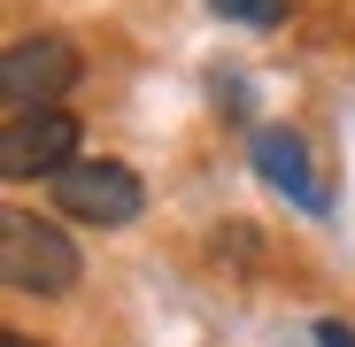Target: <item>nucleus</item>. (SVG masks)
Instances as JSON below:
<instances>
[{"instance_id": "f257e3e1", "label": "nucleus", "mask_w": 355, "mask_h": 347, "mask_svg": "<svg viewBox=\"0 0 355 347\" xmlns=\"http://www.w3.org/2000/svg\"><path fill=\"white\" fill-rule=\"evenodd\" d=\"M78 247L54 216H31V208H0V278L16 294H70L78 285Z\"/></svg>"}, {"instance_id": "f03ea898", "label": "nucleus", "mask_w": 355, "mask_h": 347, "mask_svg": "<svg viewBox=\"0 0 355 347\" xmlns=\"http://www.w3.org/2000/svg\"><path fill=\"white\" fill-rule=\"evenodd\" d=\"M46 193H54V216H78V224H101V231H124V224H139V208H147L139 170L108 162V154L70 162V170H62V178H54Z\"/></svg>"}, {"instance_id": "7ed1b4c3", "label": "nucleus", "mask_w": 355, "mask_h": 347, "mask_svg": "<svg viewBox=\"0 0 355 347\" xmlns=\"http://www.w3.org/2000/svg\"><path fill=\"white\" fill-rule=\"evenodd\" d=\"M78 46L62 31H39V39H16L0 54V100L8 116H31V108H62V93L78 85Z\"/></svg>"}, {"instance_id": "20e7f679", "label": "nucleus", "mask_w": 355, "mask_h": 347, "mask_svg": "<svg viewBox=\"0 0 355 347\" xmlns=\"http://www.w3.org/2000/svg\"><path fill=\"white\" fill-rule=\"evenodd\" d=\"M78 154V116L70 108H31V116H8V132H0V170L8 178H62Z\"/></svg>"}, {"instance_id": "39448f33", "label": "nucleus", "mask_w": 355, "mask_h": 347, "mask_svg": "<svg viewBox=\"0 0 355 347\" xmlns=\"http://www.w3.org/2000/svg\"><path fill=\"white\" fill-rule=\"evenodd\" d=\"M248 154H255V178H263L270 193H286L293 208H309V216H324V208H332V186H324V170H317V154H309V139H302V132L263 124Z\"/></svg>"}, {"instance_id": "423d86ee", "label": "nucleus", "mask_w": 355, "mask_h": 347, "mask_svg": "<svg viewBox=\"0 0 355 347\" xmlns=\"http://www.w3.org/2000/svg\"><path fill=\"white\" fill-rule=\"evenodd\" d=\"M209 8H216L224 24H248V31H270V24H286V0H209Z\"/></svg>"}, {"instance_id": "0eeeda50", "label": "nucleus", "mask_w": 355, "mask_h": 347, "mask_svg": "<svg viewBox=\"0 0 355 347\" xmlns=\"http://www.w3.org/2000/svg\"><path fill=\"white\" fill-rule=\"evenodd\" d=\"M216 108H232V116H248V85H240V78H224V70H216Z\"/></svg>"}, {"instance_id": "6e6552de", "label": "nucleus", "mask_w": 355, "mask_h": 347, "mask_svg": "<svg viewBox=\"0 0 355 347\" xmlns=\"http://www.w3.org/2000/svg\"><path fill=\"white\" fill-rule=\"evenodd\" d=\"M317 347H355V324H340V317H324V324H317Z\"/></svg>"}, {"instance_id": "1a4fd4ad", "label": "nucleus", "mask_w": 355, "mask_h": 347, "mask_svg": "<svg viewBox=\"0 0 355 347\" xmlns=\"http://www.w3.org/2000/svg\"><path fill=\"white\" fill-rule=\"evenodd\" d=\"M0 347H39V339H24V332H0Z\"/></svg>"}]
</instances>
